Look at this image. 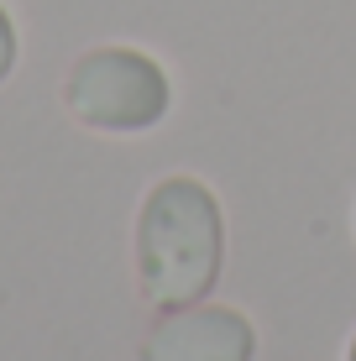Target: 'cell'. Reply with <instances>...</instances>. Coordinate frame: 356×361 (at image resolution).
<instances>
[{
	"mask_svg": "<svg viewBox=\"0 0 356 361\" xmlns=\"http://www.w3.org/2000/svg\"><path fill=\"white\" fill-rule=\"evenodd\" d=\"M226 226L220 204L200 178H163L137 215V283L157 309H189L215 288Z\"/></svg>",
	"mask_w": 356,
	"mask_h": 361,
	"instance_id": "6da1fadb",
	"label": "cell"
},
{
	"mask_svg": "<svg viewBox=\"0 0 356 361\" xmlns=\"http://www.w3.org/2000/svg\"><path fill=\"white\" fill-rule=\"evenodd\" d=\"M257 330L247 314L220 304L168 309L142 341V361H252Z\"/></svg>",
	"mask_w": 356,
	"mask_h": 361,
	"instance_id": "3957f363",
	"label": "cell"
},
{
	"mask_svg": "<svg viewBox=\"0 0 356 361\" xmlns=\"http://www.w3.org/2000/svg\"><path fill=\"white\" fill-rule=\"evenodd\" d=\"M346 361H356V341H351V351H346Z\"/></svg>",
	"mask_w": 356,
	"mask_h": 361,
	"instance_id": "5b68a950",
	"label": "cell"
},
{
	"mask_svg": "<svg viewBox=\"0 0 356 361\" xmlns=\"http://www.w3.org/2000/svg\"><path fill=\"white\" fill-rule=\"evenodd\" d=\"M11 68H16V21H11V11L0 6V84L11 79Z\"/></svg>",
	"mask_w": 356,
	"mask_h": 361,
	"instance_id": "277c9868",
	"label": "cell"
},
{
	"mask_svg": "<svg viewBox=\"0 0 356 361\" xmlns=\"http://www.w3.org/2000/svg\"><path fill=\"white\" fill-rule=\"evenodd\" d=\"M63 105L79 126L105 136H137L152 131L173 105V84L157 58L137 47H94L63 79Z\"/></svg>",
	"mask_w": 356,
	"mask_h": 361,
	"instance_id": "7a4b0ae2",
	"label": "cell"
}]
</instances>
